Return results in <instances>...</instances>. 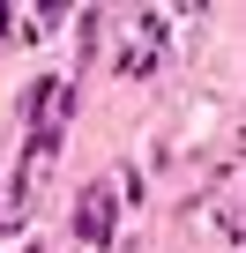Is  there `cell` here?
<instances>
[{
	"label": "cell",
	"instance_id": "obj_2",
	"mask_svg": "<svg viewBox=\"0 0 246 253\" xmlns=\"http://www.w3.org/2000/svg\"><path fill=\"white\" fill-rule=\"evenodd\" d=\"M8 30H15V15H8V8H0V38H8Z\"/></svg>",
	"mask_w": 246,
	"mask_h": 253
},
{
	"label": "cell",
	"instance_id": "obj_1",
	"mask_svg": "<svg viewBox=\"0 0 246 253\" xmlns=\"http://www.w3.org/2000/svg\"><path fill=\"white\" fill-rule=\"evenodd\" d=\"M112 209H119L112 179H90L82 201H75V238H82V246H104V238H112Z\"/></svg>",
	"mask_w": 246,
	"mask_h": 253
}]
</instances>
